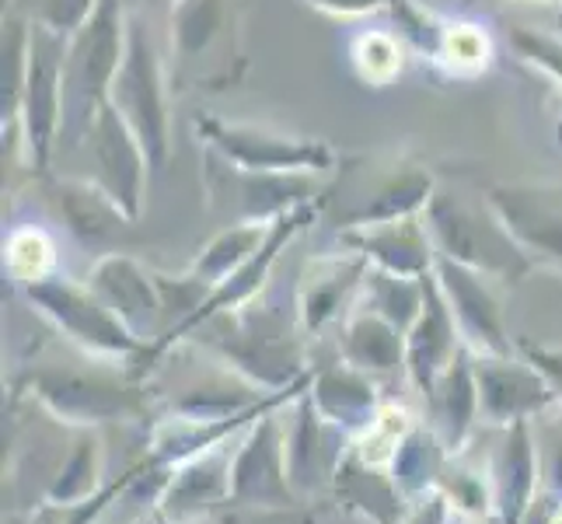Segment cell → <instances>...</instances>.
Here are the masks:
<instances>
[{"label":"cell","instance_id":"1","mask_svg":"<svg viewBox=\"0 0 562 524\" xmlns=\"http://www.w3.org/2000/svg\"><path fill=\"white\" fill-rule=\"evenodd\" d=\"M186 339L262 392H283L307 378L304 328L297 315L286 319L280 308L245 304L235 312L210 315Z\"/></svg>","mask_w":562,"mask_h":524},{"label":"cell","instance_id":"2","mask_svg":"<svg viewBox=\"0 0 562 524\" xmlns=\"http://www.w3.org/2000/svg\"><path fill=\"white\" fill-rule=\"evenodd\" d=\"M423 221L440 259L479 269L503 287H517L535 274L531 256L499 221L490 189L479 197L458 182L440 179L434 200L423 210Z\"/></svg>","mask_w":562,"mask_h":524},{"label":"cell","instance_id":"3","mask_svg":"<svg viewBox=\"0 0 562 524\" xmlns=\"http://www.w3.org/2000/svg\"><path fill=\"white\" fill-rule=\"evenodd\" d=\"M437 175L413 158H360L339 165L322 197V218L342 231L416 218L437 192Z\"/></svg>","mask_w":562,"mask_h":524},{"label":"cell","instance_id":"4","mask_svg":"<svg viewBox=\"0 0 562 524\" xmlns=\"http://www.w3.org/2000/svg\"><path fill=\"white\" fill-rule=\"evenodd\" d=\"M130 0H99L88 22L67 38L64 56V123L56 150H77L85 144L94 115L109 102L126 53Z\"/></svg>","mask_w":562,"mask_h":524},{"label":"cell","instance_id":"5","mask_svg":"<svg viewBox=\"0 0 562 524\" xmlns=\"http://www.w3.org/2000/svg\"><path fill=\"white\" fill-rule=\"evenodd\" d=\"M165 18L171 88L224 91L241 81V0H176Z\"/></svg>","mask_w":562,"mask_h":524},{"label":"cell","instance_id":"6","mask_svg":"<svg viewBox=\"0 0 562 524\" xmlns=\"http://www.w3.org/2000/svg\"><path fill=\"white\" fill-rule=\"evenodd\" d=\"M171 70L154 43L147 14L130 0L126 53L109 88V105L137 133L150 171H161L171 154Z\"/></svg>","mask_w":562,"mask_h":524},{"label":"cell","instance_id":"7","mask_svg":"<svg viewBox=\"0 0 562 524\" xmlns=\"http://www.w3.org/2000/svg\"><path fill=\"white\" fill-rule=\"evenodd\" d=\"M203 192L206 207L221 213L227 224H273L283 213L318 203L333 175H304V171H248L221 158L217 150L200 147Z\"/></svg>","mask_w":562,"mask_h":524},{"label":"cell","instance_id":"8","mask_svg":"<svg viewBox=\"0 0 562 524\" xmlns=\"http://www.w3.org/2000/svg\"><path fill=\"white\" fill-rule=\"evenodd\" d=\"M25 298L56 333L81 346L85 354L105 360H137L147 349V343L130 333L126 322L94 294L88 280L81 283L64 274H53L38 283H29Z\"/></svg>","mask_w":562,"mask_h":524},{"label":"cell","instance_id":"9","mask_svg":"<svg viewBox=\"0 0 562 524\" xmlns=\"http://www.w3.org/2000/svg\"><path fill=\"white\" fill-rule=\"evenodd\" d=\"M32 22V18H29ZM64 56L67 38L32 22L29 35V67H25V88L18 102V158L29 171H49V161L60 144V123H64Z\"/></svg>","mask_w":562,"mask_h":524},{"label":"cell","instance_id":"10","mask_svg":"<svg viewBox=\"0 0 562 524\" xmlns=\"http://www.w3.org/2000/svg\"><path fill=\"white\" fill-rule=\"evenodd\" d=\"M32 395L60 423L74 426H94L144 413L137 378L130 371H105V367H38L32 375Z\"/></svg>","mask_w":562,"mask_h":524},{"label":"cell","instance_id":"11","mask_svg":"<svg viewBox=\"0 0 562 524\" xmlns=\"http://www.w3.org/2000/svg\"><path fill=\"white\" fill-rule=\"evenodd\" d=\"M200 147L217 150L231 165L248 171H304V175H333L339 168V154L325 141L286 137L280 130L256 123H227L221 115H196L192 120Z\"/></svg>","mask_w":562,"mask_h":524},{"label":"cell","instance_id":"12","mask_svg":"<svg viewBox=\"0 0 562 524\" xmlns=\"http://www.w3.org/2000/svg\"><path fill=\"white\" fill-rule=\"evenodd\" d=\"M286 405L262 413L238 441L235 461H231V500L241 508H294L297 503L286 472Z\"/></svg>","mask_w":562,"mask_h":524},{"label":"cell","instance_id":"13","mask_svg":"<svg viewBox=\"0 0 562 524\" xmlns=\"http://www.w3.org/2000/svg\"><path fill=\"white\" fill-rule=\"evenodd\" d=\"M77 150H85L91 158L88 179L99 186L130 221H137L144 210V186H147L150 161L137 141V133L123 123V115L105 102L102 112L94 115L85 144Z\"/></svg>","mask_w":562,"mask_h":524},{"label":"cell","instance_id":"14","mask_svg":"<svg viewBox=\"0 0 562 524\" xmlns=\"http://www.w3.org/2000/svg\"><path fill=\"white\" fill-rule=\"evenodd\" d=\"M434 277L443 290V298L451 304V315L458 322V333H461L464 346H469L475 357L517 354V343L507 333V322H503V301L496 294L493 277L461 266V263L440 259V256L434 266Z\"/></svg>","mask_w":562,"mask_h":524},{"label":"cell","instance_id":"15","mask_svg":"<svg viewBox=\"0 0 562 524\" xmlns=\"http://www.w3.org/2000/svg\"><path fill=\"white\" fill-rule=\"evenodd\" d=\"M490 200L531 263L562 277V182H499Z\"/></svg>","mask_w":562,"mask_h":524},{"label":"cell","instance_id":"16","mask_svg":"<svg viewBox=\"0 0 562 524\" xmlns=\"http://www.w3.org/2000/svg\"><path fill=\"white\" fill-rule=\"evenodd\" d=\"M283 423H286V472L294 493L301 497L333 487L353 437L339 431L336 423H328L315 410V402L307 399V392L290 402V410H283Z\"/></svg>","mask_w":562,"mask_h":524},{"label":"cell","instance_id":"17","mask_svg":"<svg viewBox=\"0 0 562 524\" xmlns=\"http://www.w3.org/2000/svg\"><path fill=\"white\" fill-rule=\"evenodd\" d=\"M367 269H371L367 256L346 245L339 252H322V256L301 266L294 287V315L304 336L325 333L342 315V308H350L360 298Z\"/></svg>","mask_w":562,"mask_h":524},{"label":"cell","instance_id":"18","mask_svg":"<svg viewBox=\"0 0 562 524\" xmlns=\"http://www.w3.org/2000/svg\"><path fill=\"white\" fill-rule=\"evenodd\" d=\"M475 384H479V413L490 426L531 423L546 405L555 402L549 378L520 354L507 357H475Z\"/></svg>","mask_w":562,"mask_h":524},{"label":"cell","instance_id":"19","mask_svg":"<svg viewBox=\"0 0 562 524\" xmlns=\"http://www.w3.org/2000/svg\"><path fill=\"white\" fill-rule=\"evenodd\" d=\"M88 287L126 322L133 336H140L144 343H154L161 336L158 328L165 325V312L158 280H154V269H147L137 256L109 252L91 266Z\"/></svg>","mask_w":562,"mask_h":524},{"label":"cell","instance_id":"20","mask_svg":"<svg viewBox=\"0 0 562 524\" xmlns=\"http://www.w3.org/2000/svg\"><path fill=\"white\" fill-rule=\"evenodd\" d=\"M461 349H469L458 333V322L451 315V304L443 298L437 277H426V294L416 322L405 333V381L419 395L430 392V384L458 360Z\"/></svg>","mask_w":562,"mask_h":524},{"label":"cell","instance_id":"21","mask_svg":"<svg viewBox=\"0 0 562 524\" xmlns=\"http://www.w3.org/2000/svg\"><path fill=\"white\" fill-rule=\"evenodd\" d=\"M339 238L346 248H357L360 256H367V263L374 269H384V274H395V277L423 280V277H430L437 266V248H434L430 231H426L423 213L371 224V227H357V231H342Z\"/></svg>","mask_w":562,"mask_h":524},{"label":"cell","instance_id":"22","mask_svg":"<svg viewBox=\"0 0 562 524\" xmlns=\"http://www.w3.org/2000/svg\"><path fill=\"white\" fill-rule=\"evenodd\" d=\"M493 511L499 524H525L538 497V451L531 423L499 426V441L490 455Z\"/></svg>","mask_w":562,"mask_h":524},{"label":"cell","instance_id":"23","mask_svg":"<svg viewBox=\"0 0 562 524\" xmlns=\"http://www.w3.org/2000/svg\"><path fill=\"white\" fill-rule=\"evenodd\" d=\"M231 461L235 451L227 444L182 461L179 469H171L154 511L171 524H196L221 500H231Z\"/></svg>","mask_w":562,"mask_h":524},{"label":"cell","instance_id":"24","mask_svg":"<svg viewBox=\"0 0 562 524\" xmlns=\"http://www.w3.org/2000/svg\"><path fill=\"white\" fill-rule=\"evenodd\" d=\"M423 402H426V423H430V431L440 437L443 448H448V455H461L469 448V441L482 420L472 349H461L458 360L430 384Z\"/></svg>","mask_w":562,"mask_h":524},{"label":"cell","instance_id":"25","mask_svg":"<svg viewBox=\"0 0 562 524\" xmlns=\"http://www.w3.org/2000/svg\"><path fill=\"white\" fill-rule=\"evenodd\" d=\"M307 399L315 402V410L328 423H336L339 431H346L350 437L363 434L384 405L378 399V381L371 375H363L360 367L346 364L342 357L333 364H322L312 375Z\"/></svg>","mask_w":562,"mask_h":524},{"label":"cell","instance_id":"26","mask_svg":"<svg viewBox=\"0 0 562 524\" xmlns=\"http://www.w3.org/2000/svg\"><path fill=\"white\" fill-rule=\"evenodd\" d=\"M333 490L346 511L367 517L371 524H402L405 511H409V500L395 487L392 469L360 458L353 444L339 465Z\"/></svg>","mask_w":562,"mask_h":524},{"label":"cell","instance_id":"27","mask_svg":"<svg viewBox=\"0 0 562 524\" xmlns=\"http://www.w3.org/2000/svg\"><path fill=\"white\" fill-rule=\"evenodd\" d=\"M339 357L346 364L360 367V371L371 375L374 381L405 375V333L387 319L367 312V308H357L342 325Z\"/></svg>","mask_w":562,"mask_h":524},{"label":"cell","instance_id":"28","mask_svg":"<svg viewBox=\"0 0 562 524\" xmlns=\"http://www.w3.org/2000/svg\"><path fill=\"white\" fill-rule=\"evenodd\" d=\"M531 437L538 451V497L525 524H555L562 514V399L531 420Z\"/></svg>","mask_w":562,"mask_h":524},{"label":"cell","instance_id":"29","mask_svg":"<svg viewBox=\"0 0 562 524\" xmlns=\"http://www.w3.org/2000/svg\"><path fill=\"white\" fill-rule=\"evenodd\" d=\"M448 448L440 444V437L430 431V423H413L409 434L402 437L398 451L392 458V479L395 487L405 493V500H419L426 493H434L440 487V476L448 469Z\"/></svg>","mask_w":562,"mask_h":524},{"label":"cell","instance_id":"30","mask_svg":"<svg viewBox=\"0 0 562 524\" xmlns=\"http://www.w3.org/2000/svg\"><path fill=\"white\" fill-rule=\"evenodd\" d=\"M266 235H269V224H259V221L224 224L217 235L200 248V256L192 259L189 274L196 280H203L210 290L221 287L231 274H238V269L256 256L266 242Z\"/></svg>","mask_w":562,"mask_h":524},{"label":"cell","instance_id":"31","mask_svg":"<svg viewBox=\"0 0 562 524\" xmlns=\"http://www.w3.org/2000/svg\"><path fill=\"white\" fill-rule=\"evenodd\" d=\"M53 203L60 207L67 224L81 238H102L115 227L133 224L91 179H56L53 182Z\"/></svg>","mask_w":562,"mask_h":524},{"label":"cell","instance_id":"32","mask_svg":"<svg viewBox=\"0 0 562 524\" xmlns=\"http://www.w3.org/2000/svg\"><path fill=\"white\" fill-rule=\"evenodd\" d=\"M430 60L451 77H475L493 64V35L482 22H469V18H454L451 22V18H443Z\"/></svg>","mask_w":562,"mask_h":524},{"label":"cell","instance_id":"33","mask_svg":"<svg viewBox=\"0 0 562 524\" xmlns=\"http://www.w3.org/2000/svg\"><path fill=\"white\" fill-rule=\"evenodd\" d=\"M423 294H426V277L409 280V277H395V274H384V269L371 266L367 269L363 287H360L357 304L387 319L392 325H398L402 333H409V325L416 322L419 308H423Z\"/></svg>","mask_w":562,"mask_h":524},{"label":"cell","instance_id":"34","mask_svg":"<svg viewBox=\"0 0 562 524\" xmlns=\"http://www.w3.org/2000/svg\"><path fill=\"white\" fill-rule=\"evenodd\" d=\"M102 482V444L94 434L77 441L74 455L64 461V469L56 472L53 487L46 493V503L56 511H77L94 500Z\"/></svg>","mask_w":562,"mask_h":524},{"label":"cell","instance_id":"35","mask_svg":"<svg viewBox=\"0 0 562 524\" xmlns=\"http://www.w3.org/2000/svg\"><path fill=\"white\" fill-rule=\"evenodd\" d=\"M405 38L398 32L367 29L350 43V64L363 85L384 88L392 85L405 67Z\"/></svg>","mask_w":562,"mask_h":524},{"label":"cell","instance_id":"36","mask_svg":"<svg viewBox=\"0 0 562 524\" xmlns=\"http://www.w3.org/2000/svg\"><path fill=\"white\" fill-rule=\"evenodd\" d=\"M4 266L14 283H38L56 274V245L43 227H14L4 245Z\"/></svg>","mask_w":562,"mask_h":524},{"label":"cell","instance_id":"37","mask_svg":"<svg viewBox=\"0 0 562 524\" xmlns=\"http://www.w3.org/2000/svg\"><path fill=\"white\" fill-rule=\"evenodd\" d=\"M443 497H448L451 511H469V514H496L493 511V479H490V465L486 472L472 469L464 465L461 455L448 458V469L440 476V487Z\"/></svg>","mask_w":562,"mask_h":524},{"label":"cell","instance_id":"38","mask_svg":"<svg viewBox=\"0 0 562 524\" xmlns=\"http://www.w3.org/2000/svg\"><path fill=\"white\" fill-rule=\"evenodd\" d=\"M413 423L416 420L405 410H398V405H392V402H384L378 410V416H374V423L367 426L363 434L353 437V451L360 458H367V461H374V465H392L398 444H402L405 434H409Z\"/></svg>","mask_w":562,"mask_h":524},{"label":"cell","instance_id":"39","mask_svg":"<svg viewBox=\"0 0 562 524\" xmlns=\"http://www.w3.org/2000/svg\"><path fill=\"white\" fill-rule=\"evenodd\" d=\"M510 46L517 53V60H525L538 74H546L555 85H562V35H546L535 29H510Z\"/></svg>","mask_w":562,"mask_h":524},{"label":"cell","instance_id":"40","mask_svg":"<svg viewBox=\"0 0 562 524\" xmlns=\"http://www.w3.org/2000/svg\"><path fill=\"white\" fill-rule=\"evenodd\" d=\"M94 8H99V0H35L25 18H32L35 25H43L56 35L70 38L88 22Z\"/></svg>","mask_w":562,"mask_h":524},{"label":"cell","instance_id":"41","mask_svg":"<svg viewBox=\"0 0 562 524\" xmlns=\"http://www.w3.org/2000/svg\"><path fill=\"white\" fill-rule=\"evenodd\" d=\"M517 349L538 367L541 375L549 378L555 399H562V349H555V346H541V343H531V339H520Z\"/></svg>","mask_w":562,"mask_h":524},{"label":"cell","instance_id":"42","mask_svg":"<svg viewBox=\"0 0 562 524\" xmlns=\"http://www.w3.org/2000/svg\"><path fill=\"white\" fill-rule=\"evenodd\" d=\"M304 4L328 18H367L378 11H392L395 0H304Z\"/></svg>","mask_w":562,"mask_h":524},{"label":"cell","instance_id":"43","mask_svg":"<svg viewBox=\"0 0 562 524\" xmlns=\"http://www.w3.org/2000/svg\"><path fill=\"white\" fill-rule=\"evenodd\" d=\"M448 517H451L448 497H443L440 490H434V493H426V497L409 503V511H405L402 524H448Z\"/></svg>","mask_w":562,"mask_h":524},{"label":"cell","instance_id":"44","mask_svg":"<svg viewBox=\"0 0 562 524\" xmlns=\"http://www.w3.org/2000/svg\"><path fill=\"white\" fill-rule=\"evenodd\" d=\"M171 4H176V0H133V8H140L144 14H158V11H171Z\"/></svg>","mask_w":562,"mask_h":524},{"label":"cell","instance_id":"45","mask_svg":"<svg viewBox=\"0 0 562 524\" xmlns=\"http://www.w3.org/2000/svg\"><path fill=\"white\" fill-rule=\"evenodd\" d=\"M496 4H510V0H496ZM531 4H559V0H531Z\"/></svg>","mask_w":562,"mask_h":524},{"label":"cell","instance_id":"46","mask_svg":"<svg viewBox=\"0 0 562 524\" xmlns=\"http://www.w3.org/2000/svg\"><path fill=\"white\" fill-rule=\"evenodd\" d=\"M133 524H158V521H154V511H150L147 517H140V521H133Z\"/></svg>","mask_w":562,"mask_h":524},{"label":"cell","instance_id":"47","mask_svg":"<svg viewBox=\"0 0 562 524\" xmlns=\"http://www.w3.org/2000/svg\"><path fill=\"white\" fill-rule=\"evenodd\" d=\"M154 521H158V524H171V521H168V517H161L158 511H154Z\"/></svg>","mask_w":562,"mask_h":524},{"label":"cell","instance_id":"48","mask_svg":"<svg viewBox=\"0 0 562 524\" xmlns=\"http://www.w3.org/2000/svg\"><path fill=\"white\" fill-rule=\"evenodd\" d=\"M559 32H562V0H559Z\"/></svg>","mask_w":562,"mask_h":524}]
</instances>
